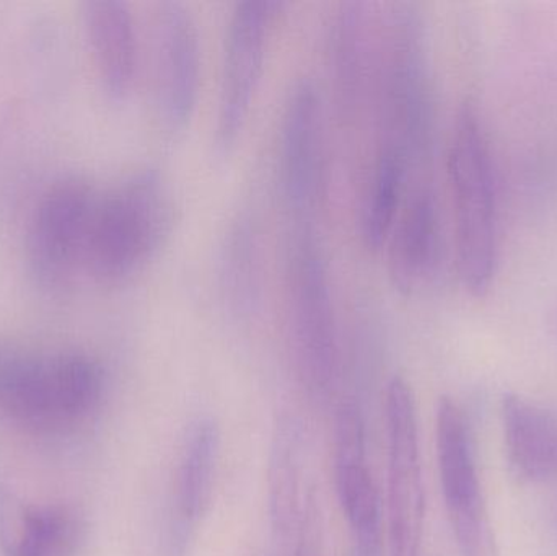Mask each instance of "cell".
Returning <instances> with one entry per match:
<instances>
[{"instance_id": "4", "label": "cell", "mask_w": 557, "mask_h": 556, "mask_svg": "<svg viewBox=\"0 0 557 556\" xmlns=\"http://www.w3.org/2000/svg\"><path fill=\"white\" fill-rule=\"evenodd\" d=\"M455 245L461 284L486 296L496 273L497 209L493 162L476 103L465 101L455 118L448 150Z\"/></svg>"}, {"instance_id": "9", "label": "cell", "mask_w": 557, "mask_h": 556, "mask_svg": "<svg viewBox=\"0 0 557 556\" xmlns=\"http://www.w3.org/2000/svg\"><path fill=\"white\" fill-rule=\"evenodd\" d=\"M437 459L445 506L460 555L499 556L467 418L448 397L441 398L437 407Z\"/></svg>"}, {"instance_id": "10", "label": "cell", "mask_w": 557, "mask_h": 556, "mask_svg": "<svg viewBox=\"0 0 557 556\" xmlns=\"http://www.w3.org/2000/svg\"><path fill=\"white\" fill-rule=\"evenodd\" d=\"M201 85L198 23L186 3L162 0L153 13V101L160 126L183 133L195 114Z\"/></svg>"}, {"instance_id": "1", "label": "cell", "mask_w": 557, "mask_h": 556, "mask_svg": "<svg viewBox=\"0 0 557 556\" xmlns=\"http://www.w3.org/2000/svg\"><path fill=\"white\" fill-rule=\"evenodd\" d=\"M376 152H389L409 169L424 156L431 133V91L424 23L418 7L393 3L382 18L375 98Z\"/></svg>"}, {"instance_id": "13", "label": "cell", "mask_w": 557, "mask_h": 556, "mask_svg": "<svg viewBox=\"0 0 557 556\" xmlns=\"http://www.w3.org/2000/svg\"><path fill=\"white\" fill-rule=\"evenodd\" d=\"M334 475L341 508L350 526L357 555L379 556L382 506L367 466L366 428L354 401L341 405L334 428Z\"/></svg>"}, {"instance_id": "19", "label": "cell", "mask_w": 557, "mask_h": 556, "mask_svg": "<svg viewBox=\"0 0 557 556\" xmlns=\"http://www.w3.org/2000/svg\"><path fill=\"white\" fill-rule=\"evenodd\" d=\"M300 428L294 418L282 417L276 424L270 456V515L274 531L290 534L300 509Z\"/></svg>"}, {"instance_id": "12", "label": "cell", "mask_w": 557, "mask_h": 556, "mask_svg": "<svg viewBox=\"0 0 557 556\" xmlns=\"http://www.w3.org/2000/svg\"><path fill=\"white\" fill-rule=\"evenodd\" d=\"M382 18L360 0L343 2L330 28V64L337 104L343 116H362L375 98Z\"/></svg>"}, {"instance_id": "18", "label": "cell", "mask_w": 557, "mask_h": 556, "mask_svg": "<svg viewBox=\"0 0 557 556\" xmlns=\"http://www.w3.org/2000/svg\"><path fill=\"white\" fill-rule=\"evenodd\" d=\"M221 433L211 418L196 421L186 437L176 482L178 538L183 542L211 505L218 472Z\"/></svg>"}, {"instance_id": "7", "label": "cell", "mask_w": 557, "mask_h": 556, "mask_svg": "<svg viewBox=\"0 0 557 556\" xmlns=\"http://www.w3.org/2000/svg\"><path fill=\"white\" fill-rule=\"evenodd\" d=\"M388 477L386 519L389 556H419L425 522V492L419 449L418 410L411 385L395 375L385 398Z\"/></svg>"}, {"instance_id": "3", "label": "cell", "mask_w": 557, "mask_h": 556, "mask_svg": "<svg viewBox=\"0 0 557 556\" xmlns=\"http://www.w3.org/2000/svg\"><path fill=\"white\" fill-rule=\"evenodd\" d=\"M173 224L172 193L156 169L124 176L98 199L87 271L116 286L139 274L159 254Z\"/></svg>"}, {"instance_id": "5", "label": "cell", "mask_w": 557, "mask_h": 556, "mask_svg": "<svg viewBox=\"0 0 557 556\" xmlns=\"http://www.w3.org/2000/svg\"><path fill=\"white\" fill-rule=\"evenodd\" d=\"M288 339L301 384L330 394L337 375V330L326 260L314 224H292L285 271Z\"/></svg>"}, {"instance_id": "20", "label": "cell", "mask_w": 557, "mask_h": 556, "mask_svg": "<svg viewBox=\"0 0 557 556\" xmlns=\"http://www.w3.org/2000/svg\"><path fill=\"white\" fill-rule=\"evenodd\" d=\"M409 165L388 152H376L360 212V234L370 250L385 245L408 189Z\"/></svg>"}, {"instance_id": "14", "label": "cell", "mask_w": 557, "mask_h": 556, "mask_svg": "<svg viewBox=\"0 0 557 556\" xmlns=\"http://www.w3.org/2000/svg\"><path fill=\"white\" fill-rule=\"evenodd\" d=\"M385 244L396 289L408 296L424 289L434 277L441 255V219L431 186L419 183L406 189Z\"/></svg>"}, {"instance_id": "16", "label": "cell", "mask_w": 557, "mask_h": 556, "mask_svg": "<svg viewBox=\"0 0 557 556\" xmlns=\"http://www.w3.org/2000/svg\"><path fill=\"white\" fill-rule=\"evenodd\" d=\"M84 516L69 505H32L18 495L0 502V548L5 556H78Z\"/></svg>"}, {"instance_id": "21", "label": "cell", "mask_w": 557, "mask_h": 556, "mask_svg": "<svg viewBox=\"0 0 557 556\" xmlns=\"http://www.w3.org/2000/svg\"><path fill=\"white\" fill-rule=\"evenodd\" d=\"M222 289L234 312L250 316L260 302L261 257L251 219L240 218L228 232L222 251Z\"/></svg>"}, {"instance_id": "11", "label": "cell", "mask_w": 557, "mask_h": 556, "mask_svg": "<svg viewBox=\"0 0 557 556\" xmlns=\"http://www.w3.org/2000/svg\"><path fill=\"white\" fill-rule=\"evenodd\" d=\"M323 110L317 87L301 78L288 94L281 124L278 170L292 224H314L323 196Z\"/></svg>"}, {"instance_id": "6", "label": "cell", "mask_w": 557, "mask_h": 556, "mask_svg": "<svg viewBox=\"0 0 557 556\" xmlns=\"http://www.w3.org/2000/svg\"><path fill=\"white\" fill-rule=\"evenodd\" d=\"M98 199L82 175L54 180L39 196L26 232V268L36 287L49 294L71 286L87 270Z\"/></svg>"}, {"instance_id": "2", "label": "cell", "mask_w": 557, "mask_h": 556, "mask_svg": "<svg viewBox=\"0 0 557 556\" xmlns=\"http://www.w3.org/2000/svg\"><path fill=\"white\" fill-rule=\"evenodd\" d=\"M103 366L84 353L0 358V415L35 434H67L103 400Z\"/></svg>"}, {"instance_id": "15", "label": "cell", "mask_w": 557, "mask_h": 556, "mask_svg": "<svg viewBox=\"0 0 557 556\" xmlns=\"http://www.w3.org/2000/svg\"><path fill=\"white\" fill-rule=\"evenodd\" d=\"M82 25L101 88L121 103L133 91L139 67L133 10L123 0H88L82 3Z\"/></svg>"}, {"instance_id": "17", "label": "cell", "mask_w": 557, "mask_h": 556, "mask_svg": "<svg viewBox=\"0 0 557 556\" xmlns=\"http://www.w3.org/2000/svg\"><path fill=\"white\" fill-rule=\"evenodd\" d=\"M507 459L527 482L557 479V415L519 395L503 401Z\"/></svg>"}, {"instance_id": "8", "label": "cell", "mask_w": 557, "mask_h": 556, "mask_svg": "<svg viewBox=\"0 0 557 556\" xmlns=\"http://www.w3.org/2000/svg\"><path fill=\"white\" fill-rule=\"evenodd\" d=\"M281 7L276 0H244L232 10L215 124V149L221 156L231 152L244 133Z\"/></svg>"}]
</instances>
